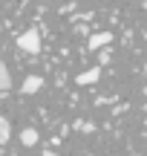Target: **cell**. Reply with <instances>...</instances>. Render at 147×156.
I'll list each match as a JSON object with an SVG mask.
<instances>
[{"label":"cell","instance_id":"6da1fadb","mask_svg":"<svg viewBox=\"0 0 147 156\" xmlns=\"http://www.w3.org/2000/svg\"><path fill=\"white\" fill-rule=\"evenodd\" d=\"M17 46H20L23 52H29V55H38L40 52V32L38 29H26V32L17 38Z\"/></svg>","mask_w":147,"mask_h":156},{"label":"cell","instance_id":"7a4b0ae2","mask_svg":"<svg viewBox=\"0 0 147 156\" xmlns=\"http://www.w3.org/2000/svg\"><path fill=\"white\" fill-rule=\"evenodd\" d=\"M40 87H43V78H40V75H29L26 81L20 84V90H23V95H35V93H38Z\"/></svg>","mask_w":147,"mask_h":156},{"label":"cell","instance_id":"3957f363","mask_svg":"<svg viewBox=\"0 0 147 156\" xmlns=\"http://www.w3.org/2000/svg\"><path fill=\"white\" fill-rule=\"evenodd\" d=\"M98 78H101V67H92V69H87V73H81L78 78H75V84H95Z\"/></svg>","mask_w":147,"mask_h":156},{"label":"cell","instance_id":"277c9868","mask_svg":"<svg viewBox=\"0 0 147 156\" xmlns=\"http://www.w3.org/2000/svg\"><path fill=\"white\" fill-rule=\"evenodd\" d=\"M110 41H113V35H110V32H95L90 38V49H101V46H107Z\"/></svg>","mask_w":147,"mask_h":156},{"label":"cell","instance_id":"5b68a950","mask_svg":"<svg viewBox=\"0 0 147 156\" xmlns=\"http://www.w3.org/2000/svg\"><path fill=\"white\" fill-rule=\"evenodd\" d=\"M20 142H23L26 147L38 145V130H35V127H26V130H20Z\"/></svg>","mask_w":147,"mask_h":156},{"label":"cell","instance_id":"8992f818","mask_svg":"<svg viewBox=\"0 0 147 156\" xmlns=\"http://www.w3.org/2000/svg\"><path fill=\"white\" fill-rule=\"evenodd\" d=\"M0 90H3V93H9V90H12V73H9L6 64H0Z\"/></svg>","mask_w":147,"mask_h":156},{"label":"cell","instance_id":"52a82bcc","mask_svg":"<svg viewBox=\"0 0 147 156\" xmlns=\"http://www.w3.org/2000/svg\"><path fill=\"white\" fill-rule=\"evenodd\" d=\"M9 136H12V124H9V119H0V145H6L9 142Z\"/></svg>","mask_w":147,"mask_h":156},{"label":"cell","instance_id":"ba28073f","mask_svg":"<svg viewBox=\"0 0 147 156\" xmlns=\"http://www.w3.org/2000/svg\"><path fill=\"white\" fill-rule=\"evenodd\" d=\"M43 156H58V153H43Z\"/></svg>","mask_w":147,"mask_h":156},{"label":"cell","instance_id":"9c48e42d","mask_svg":"<svg viewBox=\"0 0 147 156\" xmlns=\"http://www.w3.org/2000/svg\"><path fill=\"white\" fill-rule=\"evenodd\" d=\"M144 75H147V67H144Z\"/></svg>","mask_w":147,"mask_h":156},{"label":"cell","instance_id":"30bf717a","mask_svg":"<svg viewBox=\"0 0 147 156\" xmlns=\"http://www.w3.org/2000/svg\"><path fill=\"white\" fill-rule=\"evenodd\" d=\"M144 38H147V32H144Z\"/></svg>","mask_w":147,"mask_h":156}]
</instances>
